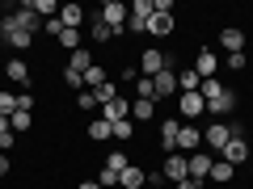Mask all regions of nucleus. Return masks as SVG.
<instances>
[{
	"mask_svg": "<svg viewBox=\"0 0 253 189\" xmlns=\"http://www.w3.org/2000/svg\"><path fill=\"white\" fill-rule=\"evenodd\" d=\"M101 118H106L110 126H114V122H126V118H131V101H126V97H114L110 105H101Z\"/></svg>",
	"mask_w": 253,
	"mask_h": 189,
	"instance_id": "16",
	"label": "nucleus"
},
{
	"mask_svg": "<svg viewBox=\"0 0 253 189\" xmlns=\"http://www.w3.org/2000/svg\"><path fill=\"white\" fill-rule=\"evenodd\" d=\"M9 126H13V135H26L30 126H34V114H21V109H17V114L9 118Z\"/></svg>",
	"mask_w": 253,
	"mask_h": 189,
	"instance_id": "30",
	"label": "nucleus"
},
{
	"mask_svg": "<svg viewBox=\"0 0 253 189\" xmlns=\"http://www.w3.org/2000/svg\"><path fill=\"white\" fill-rule=\"evenodd\" d=\"M13 17H17V26H21V30H26V34H38V30H42V26H46V21H42V17H38V13H34V4H30V0H21L17 9H13Z\"/></svg>",
	"mask_w": 253,
	"mask_h": 189,
	"instance_id": "8",
	"label": "nucleus"
},
{
	"mask_svg": "<svg viewBox=\"0 0 253 189\" xmlns=\"http://www.w3.org/2000/svg\"><path fill=\"white\" fill-rule=\"evenodd\" d=\"M4 80L17 84L21 93H30V63L26 59H9V63H4Z\"/></svg>",
	"mask_w": 253,
	"mask_h": 189,
	"instance_id": "10",
	"label": "nucleus"
},
{
	"mask_svg": "<svg viewBox=\"0 0 253 189\" xmlns=\"http://www.w3.org/2000/svg\"><path fill=\"white\" fill-rule=\"evenodd\" d=\"M173 30H177V21H173V13H152V21H148V34L165 38V34H173Z\"/></svg>",
	"mask_w": 253,
	"mask_h": 189,
	"instance_id": "20",
	"label": "nucleus"
},
{
	"mask_svg": "<svg viewBox=\"0 0 253 189\" xmlns=\"http://www.w3.org/2000/svg\"><path fill=\"white\" fill-rule=\"evenodd\" d=\"M203 114H207L203 93H177V118H181V122H199Z\"/></svg>",
	"mask_w": 253,
	"mask_h": 189,
	"instance_id": "3",
	"label": "nucleus"
},
{
	"mask_svg": "<svg viewBox=\"0 0 253 189\" xmlns=\"http://www.w3.org/2000/svg\"><path fill=\"white\" fill-rule=\"evenodd\" d=\"M161 177H165V185H177V181H186V177H190L186 156H181V152H169V156H165V164H161Z\"/></svg>",
	"mask_w": 253,
	"mask_h": 189,
	"instance_id": "5",
	"label": "nucleus"
},
{
	"mask_svg": "<svg viewBox=\"0 0 253 189\" xmlns=\"http://www.w3.org/2000/svg\"><path fill=\"white\" fill-rule=\"evenodd\" d=\"M59 21H63V30H81L84 21H89V13H84L81 4H63V9H59Z\"/></svg>",
	"mask_w": 253,
	"mask_h": 189,
	"instance_id": "19",
	"label": "nucleus"
},
{
	"mask_svg": "<svg viewBox=\"0 0 253 189\" xmlns=\"http://www.w3.org/2000/svg\"><path fill=\"white\" fill-rule=\"evenodd\" d=\"M126 164H131V160H126V152H123V147H114V152L106 156V168H114L118 177H123V168H126Z\"/></svg>",
	"mask_w": 253,
	"mask_h": 189,
	"instance_id": "31",
	"label": "nucleus"
},
{
	"mask_svg": "<svg viewBox=\"0 0 253 189\" xmlns=\"http://www.w3.org/2000/svg\"><path fill=\"white\" fill-rule=\"evenodd\" d=\"M131 13H135V17H152V0H135Z\"/></svg>",
	"mask_w": 253,
	"mask_h": 189,
	"instance_id": "40",
	"label": "nucleus"
},
{
	"mask_svg": "<svg viewBox=\"0 0 253 189\" xmlns=\"http://www.w3.org/2000/svg\"><path fill=\"white\" fill-rule=\"evenodd\" d=\"M59 80L68 84V89H84V76H81V72H72V67H63V72H59Z\"/></svg>",
	"mask_w": 253,
	"mask_h": 189,
	"instance_id": "37",
	"label": "nucleus"
},
{
	"mask_svg": "<svg viewBox=\"0 0 253 189\" xmlns=\"http://www.w3.org/2000/svg\"><path fill=\"white\" fill-rule=\"evenodd\" d=\"M152 13H173V0H152Z\"/></svg>",
	"mask_w": 253,
	"mask_h": 189,
	"instance_id": "45",
	"label": "nucleus"
},
{
	"mask_svg": "<svg viewBox=\"0 0 253 189\" xmlns=\"http://www.w3.org/2000/svg\"><path fill=\"white\" fill-rule=\"evenodd\" d=\"M118 189H148V172L139 164H126L123 177H118Z\"/></svg>",
	"mask_w": 253,
	"mask_h": 189,
	"instance_id": "17",
	"label": "nucleus"
},
{
	"mask_svg": "<svg viewBox=\"0 0 253 189\" xmlns=\"http://www.w3.org/2000/svg\"><path fill=\"white\" fill-rule=\"evenodd\" d=\"M219 46H224L228 55H241L245 51V30L241 26H224L219 30Z\"/></svg>",
	"mask_w": 253,
	"mask_h": 189,
	"instance_id": "13",
	"label": "nucleus"
},
{
	"mask_svg": "<svg viewBox=\"0 0 253 189\" xmlns=\"http://www.w3.org/2000/svg\"><path fill=\"white\" fill-rule=\"evenodd\" d=\"M169 189H203V181H194V177H186V181H177V185H169Z\"/></svg>",
	"mask_w": 253,
	"mask_h": 189,
	"instance_id": "44",
	"label": "nucleus"
},
{
	"mask_svg": "<svg viewBox=\"0 0 253 189\" xmlns=\"http://www.w3.org/2000/svg\"><path fill=\"white\" fill-rule=\"evenodd\" d=\"M68 67H72V72H89V67H93V51H89V46H81V51H72V59H68Z\"/></svg>",
	"mask_w": 253,
	"mask_h": 189,
	"instance_id": "24",
	"label": "nucleus"
},
{
	"mask_svg": "<svg viewBox=\"0 0 253 189\" xmlns=\"http://www.w3.org/2000/svg\"><path fill=\"white\" fill-rule=\"evenodd\" d=\"M165 67H173V55H165L161 46H144V55H139V76H161Z\"/></svg>",
	"mask_w": 253,
	"mask_h": 189,
	"instance_id": "2",
	"label": "nucleus"
},
{
	"mask_svg": "<svg viewBox=\"0 0 253 189\" xmlns=\"http://www.w3.org/2000/svg\"><path fill=\"white\" fill-rule=\"evenodd\" d=\"M110 130H114V139H118V143H131V135H135V122L126 118V122H114Z\"/></svg>",
	"mask_w": 253,
	"mask_h": 189,
	"instance_id": "33",
	"label": "nucleus"
},
{
	"mask_svg": "<svg viewBox=\"0 0 253 189\" xmlns=\"http://www.w3.org/2000/svg\"><path fill=\"white\" fill-rule=\"evenodd\" d=\"M232 109H236V93L232 89H224L215 101H207V114H215V122H224V114H232Z\"/></svg>",
	"mask_w": 253,
	"mask_h": 189,
	"instance_id": "18",
	"label": "nucleus"
},
{
	"mask_svg": "<svg viewBox=\"0 0 253 189\" xmlns=\"http://www.w3.org/2000/svg\"><path fill=\"white\" fill-rule=\"evenodd\" d=\"M203 76L194 72V67H186V72H177V93H199Z\"/></svg>",
	"mask_w": 253,
	"mask_h": 189,
	"instance_id": "25",
	"label": "nucleus"
},
{
	"mask_svg": "<svg viewBox=\"0 0 253 189\" xmlns=\"http://www.w3.org/2000/svg\"><path fill=\"white\" fill-rule=\"evenodd\" d=\"M228 67H232V72H245V67H249V59H245V51H241V55H228Z\"/></svg>",
	"mask_w": 253,
	"mask_h": 189,
	"instance_id": "41",
	"label": "nucleus"
},
{
	"mask_svg": "<svg viewBox=\"0 0 253 189\" xmlns=\"http://www.w3.org/2000/svg\"><path fill=\"white\" fill-rule=\"evenodd\" d=\"M30 4H34V13H38L42 21H51L55 13H59V4H55V0H30Z\"/></svg>",
	"mask_w": 253,
	"mask_h": 189,
	"instance_id": "34",
	"label": "nucleus"
},
{
	"mask_svg": "<svg viewBox=\"0 0 253 189\" xmlns=\"http://www.w3.org/2000/svg\"><path fill=\"white\" fill-rule=\"evenodd\" d=\"M76 109H84V114H89V109H101V105H97V97H93L89 89H81V97H76Z\"/></svg>",
	"mask_w": 253,
	"mask_h": 189,
	"instance_id": "38",
	"label": "nucleus"
},
{
	"mask_svg": "<svg viewBox=\"0 0 253 189\" xmlns=\"http://www.w3.org/2000/svg\"><path fill=\"white\" fill-rule=\"evenodd\" d=\"M126 13H131V9H126L123 0H106V4L97 9V17L106 21V26L114 30V34H123V30H126Z\"/></svg>",
	"mask_w": 253,
	"mask_h": 189,
	"instance_id": "4",
	"label": "nucleus"
},
{
	"mask_svg": "<svg viewBox=\"0 0 253 189\" xmlns=\"http://www.w3.org/2000/svg\"><path fill=\"white\" fill-rule=\"evenodd\" d=\"M211 164H215V156L203 152V147H199L194 156H186V168H190V177H194V181H207V177H211Z\"/></svg>",
	"mask_w": 253,
	"mask_h": 189,
	"instance_id": "9",
	"label": "nucleus"
},
{
	"mask_svg": "<svg viewBox=\"0 0 253 189\" xmlns=\"http://www.w3.org/2000/svg\"><path fill=\"white\" fill-rule=\"evenodd\" d=\"M228 139H232V135H228V122H207V126H203V143H207L215 156L228 147Z\"/></svg>",
	"mask_w": 253,
	"mask_h": 189,
	"instance_id": "7",
	"label": "nucleus"
},
{
	"mask_svg": "<svg viewBox=\"0 0 253 189\" xmlns=\"http://www.w3.org/2000/svg\"><path fill=\"white\" fill-rule=\"evenodd\" d=\"M203 147V130H199V122H181V130H177V152L181 156H194Z\"/></svg>",
	"mask_w": 253,
	"mask_h": 189,
	"instance_id": "6",
	"label": "nucleus"
},
{
	"mask_svg": "<svg viewBox=\"0 0 253 189\" xmlns=\"http://www.w3.org/2000/svg\"><path fill=\"white\" fill-rule=\"evenodd\" d=\"M156 118V101H131V122H152Z\"/></svg>",
	"mask_w": 253,
	"mask_h": 189,
	"instance_id": "22",
	"label": "nucleus"
},
{
	"mask_svg": "<svg viewBox=\"0 0 253 189\" xmlns=\"http://www.w3.org/2000/svg\"><path fill=\"white\" fill-rule=\"evenodd\" d=\"M89 139H93V143H106V139H114V130H110V122H106L101 114L89 122Z\"/></svg>",
	"mask_w": 253,
	"mask_h": 189,
	"instance_id": "23",
	"label": "nucleus"
},
{
	"mask_svg": "<svg viewBox=\"0 0 253 189\" xmlns=\"http://www.w3.org/2000/svg\"><path fill=\"white\" fill-rule=\"evenodd\" d=\"M148 21H152V17H135V13H126V34H148Z\"/></svg>",
	"mask_w": 253,
	"mask_h": 189,
	"instance_id": "35",
	"label": "nucleus"
},
{
	"mask_svg": "<svg viewBox=\"0 0 253 189\" xmlns=\"http://www.w3.org/2000/svg\"><path fill=\"white\" fill-rule=\"evenodd\" d=\"M76 189H101V185H97V181H81V185H76Z\"/></svg>",
	"mask_w": 253,
	"mask_h": 189,
	"instance_id": "47",
	"label": "nucleus"
},
{
	"mask_svg": "<svg viewBox=\"0 0 253 189\" xmlns=\"http://www.w3.org/2000/svg\"><path fill=\"white\" fill-rule=\"evenodd\" d=\"M84 26H89V38H93V42H110V38H114V30H110L97 13H89V21H84Z\"/></svg>",
	"mask_w": 253,
	"mask_h": 189,
	"instance_id": "21",
	"label": "nucleus"
},
{
	"mask_svg": "<svg viewBox=\"0 0 253 189\" xmlns=\"http://www.w3.org/2000/svg\"><path fill=\"white\" fill-rule=\"evenodd\" d=\"M13 109H17V93L0 89V114H9V118H13Z\"/></svg>",
	"mask_w": 253,
	"mask_h": 189,
	"instance_id": "36",
	"label": "nucleus"
},
{
	"mask_svg": "<svg viewBox=\"0 0 253 189\" xmlns=\"http://www.w3.org/2000/svg\"><path fill=\"white\" fill-rule=\"evenodd\" d=\"M93 181H97L101 189H118V172H114V168H106V164L97 168V177H93Z\"/></svg>",
	"mask_w": 253,
	"mask_h": 189,
	"instance_id": "32",
	"label": "nucleus"
},
{
	"mask_svg": "<svg viewBox=\"0 0 253 189\" xmlns=\"http://www.w3.org/2000/svg\"><path fill=\"white\" fill-rule=\"evenodd\" d=\"M9 147H17V135L13 130H0V152H9Z\"/></svg>",
	"mask_w": 253,
	"mask_h": 189,
	"instance_id": "42",
	"label": "nucleus"
},
{
	"mask_svg": "<svg viewBox=\"0 0 253 189\" xmlns=\"http://www.w3.org/2000/svg\"><path fill=\"white\" fill-rule=\"evenodd\" d=\"M55 42L63 46V51H81V30H59V38Z\"/></svg>",
	"mask_w": 253,
	"mask_h": 189,
	"instance_id": "29",
	"label": "nucleus"
},
{
	"mask_svg": "<svg viewBox=\"0 0 253 189\" xmlns=\"http://www.w3.org/2000/svg\"><path fill=\"white\" fill-rule=\"evenodd\" d=\"M106 80H110V76H106V67H101V63H93L89 72H84V89H101Z\"/></svg>",
	"mask_w": 253,
	"mask_h": 189,
	"instance_id": "28",
	"label": "nucleus"
},
{
	"mask_svg": "<svg viewBox=\"0 0 253 189\" xmlns=\"http://www.w3.org/2000/svg\"><path fill=\"white\" fill-rule=\"evenodd\" d=\"M0 38H4V46H13V51H30V46H34V34H26L13 13L0 17Z\"/></svg>",
	"mask_w": 253,
	"mask_h": 189,
	"instance_id": "1",
	"label": "nucleus"
},
{
	"mask_svg": "<svg viewBox=\"0 0 253 189\" xmlns=\"http://www.w3.org/2000/svg\"><path fill=\"white\" fill-rule=\"evenodd\" d=\"M232 164H228V160H219V156H215V164H211V177L207 181H219V185H228V181H232Z\"/></svg>",
	"mask_w": 253,
	"mask_h": 189,
	"instance_id": "26",
	"label": "nucleus"
},
{
	"mask_svg": "<svg viewBox=\"0 0 253 189\" xmlns=\"http://www.w3.org/2000/svg\"><path fill=\"white\" fill-rule=\"evenodd\" d=\"M152 84H156V105L169 101V97H177V72H173V67H165L161 76H152Z\"/></svg>",
	"mask_w": 253,
	"mask_h": 189,
	"instance_id": "11",
	"label": "nucleus"
},
{
	"mask_svg": "<svg viewBox=\"0 0 253 189\" xmlns=\"http://www.w3.org/2000/svg\"><path fill=\"white\" fill-rule=\"evenodd\" d=\"M17 109L21 114H34V93H17ZM17 109H13V114H17Z\"/></svg>",
	"mask_w": 253,
	"mask_h": 189,
	"instance_id": "39",
	"label": "nucleus"
},
{
	"mask_svg": "<svg viewBox=\"0 0 253 189\" xmlns=\"http://www.w3.org/2000/svg\"><path fill=\"white\" fill-rule=\"evenodd\" d=\"M177 130H181V118H165L161 122V152H177Z\"/></svg>",
	"mask_w": 253,
	"mask_h": 189,
	"instance_id": "15",
	"label": "nucleus"
},
{
	"mask_svg": "<svg viewBox=\"0 0 253 189\" xmlns=\"http://www.w3.org/2000/svg\"><path fill=\"white\" fill-rule=\"evenodd\" d=\"M161 189H169V185H161Z\"/></svg>",
	"mask_w": 253,
	"mask_h": 189,
	"instance_id": "49",
	"label": "nucleus"
},
{
	"mask_svg": "<svg viewBox=\"0 0 253 189\" xmlns=\"http://www.w3.org/2000/svg\"><path fill=\"white\" fill-rule=\"evenodd\" d=\"M194 72H199L203 80H211V76L219 72V55H215V51H207V46H203V51L194 55Z\"/></svg>",
	"mask_w": 253,
	"mask_h": 189,
	"instance_id": "14",
	"label": "nucleus"
},
{
	"mask_svg": "<svg viewBox=\"0 0 253 189\" xmlns=\"http://www.w3.org/2000/svg\"><path fill=\"white\" fill-rule=\"evenodd\" d=\"M249 156H253V147L245 143V139H228V147H224V152H219V160H228V164H232V168H236V164H245V160H249Z\"/></svg>",
	"mask_w": 253,
	"mask_h": 189,
	"instance_id": "12",
	"label": "nucleus"
},
{
	"mask_svg": "<svg viewBox=\"0 0 253 189\" xmlns=\"http://www.w3.org/2000/svg\"><path fill=\"white\" fill-rule=\"evenodd\" d=\"M42 30H46V34H51V38H59V30H63V21H59V17H51V21H46Z\"/></svg>",
	"mask_w": 253,
	"mask_h": 189,
	"instance_id": "43",
	"label": "nucleus"
},
{
	"mask_svg": "<svg viewBox=\"0 0 253 189\" xmlns=\"http://www.w3.org/2000/svg\"><path fill=\"white\" fill-rule=\"evenodd\" d=\"M89 93H93V97H97V105H110V101H114V97H123L114 80H106V84H101V89H89Z\"/></svg>",
	"mask_w": 253,
	"mask_h": 189,
	"instance_id": "27",
	"label": "nucleus"
},
{
	"mask_svg": "<svg viewBox=\"0 0 253 189\" xmlns=\"http://www.w3.org/2000/svg\"><path fill=\"white\" fill-rule=\"evenodd\" d=\"M0 130H13V126H9V114H0Z\"/></svg>",
	"mask_w": 253,
	"mask_h": 189,
	"instance_id": "48",
	"label": "nucleus"
},
{
	"mask_svg": "<svg viewBox=\"0 0 253 189\" xmlns=\"http://www.w3.org/2000/svg\"><path fill=\"white\" fill-rule=\"evenodd\" d=\"M0 177H9V156L0 152Z\"/></svg>",
	"mask_w": 253,
	"mask_h": 189,
	"instance_id": "46",
	"label": "nucleus"
}]
</instances>
